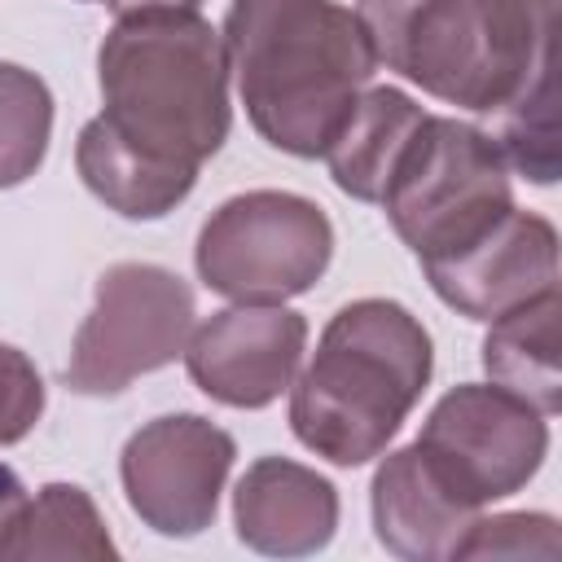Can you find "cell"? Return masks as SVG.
Returning a JSON list of instances; mask_svg holds the SVG:
<instances>
[{
    "instance_id": "e0dca14e",
    "label": "cell",
    "mask_w": 562,
    "mask_h": 562,
    "mask_svg": "<svg viewBox=\"0 0 562 562\" xmlns=\"http://www.w3.org/2000/svg\"><path fill=\"white\" fill-rule=\"evenodd\" d=\"M114 540L105 531V518L97 501L79 483H44L9 531L0 536V562H26V558H114Z\"/></svg>"
},
{
    "instance_id": "8fae6325",
    "label": "cell",
    "mask_w": 562,
    "mask_h": 562,
    "mask_svg": "<svg viewBox=\"0 0 562 562\" xmlns=\"http://www.w3.org/2000/svg\"><path fill=\"white\" fill-rule=\"evenodd\" d=\"M439 303L465 321H496L527 299L558 290V228L536 211H505L479 241L422 263Z\"/></svg>"
},
{
    "instance_id": "30bf717a",
    "label": "cell",
    "mask_w": 562,
    "mask_h": 562,
    "mask_svg": "<svg viewBox=\"0 0 562 562\" xmlns=\"http://www.w3.org/2000/svg\"><path fill=\"white\" fill-rule=\"evenodd\" d=\"M307 321L285 303H233L189 329L184 369L193 386L224 408L277 404L303 360Z\"/></svg>"
},
{
    "instance_id": "277c9868",
    "label": "cell",
    "mask_w": 562,
    "mask_h": 562,
    "mask_svg": "<svg viewBox=\"0 0 562 562\" xmlns=\"http://www.w3.org/2000/svg\"><path fill=\"white\" fill-rule=\"evenodd\" d=\"M435 373L430 329L395 299L342 303L290 382V430L329 465L356 470L386 452Z\"/></svg>"
},
{
    "instance_id": "7a4b0ae2",
    "label": "cell",
    "mask_w": 562,
    "mask_h": 562,
    "mask_svg": "<svg viewBox=\"0 0 562 562\" xmlns=\"http://www.w3.org/2000/svg\"><path fill=\"white\" fill-rule=\"evenodd\" d=\"M378 66L426 97L501 114L553 83L558 0H356Z\"/></svg>"
},
{
    "instance_id": "9a60e30c",
    "label": "cell",
    "mask_w": 562,
    "mask_h": 562,
    "mask_svg": "<svg viewBox=\"0 0 562 562\" xmlns=\"http://www.w3.org/2000/svg\"><path fill=\"white\" fill-rule=\"evenodd\" d=\"M75 171H79L83 189L123 220H162L198 184V171L167 167V162L123 145L101 119H88L79 127Z\"/></svg>"
},
{
    "instance_id": "7c38bea8",
    "label": "cell",
    "mask_w": 562,
    "mask_h": 562,
    "mask_svg": "<svg viewBox=\"0 0 562 562\" xmlns=\"http://www.w3.org/2000/svg\"><path fill=\"white\" fill-rule=\"evenodd\" d=\"M378 544L400 562H452L461 536L483 514L465 505L417 443L382 452L369 483Z\"/></svg>"
},
{
    "instance_id": "8992f818",
    "label": "cell",
    "mask_w": 562,
    "mask_h": 562,
    "mask_svg": "<svg viewBox=\"0 0 562 562\" xmlns=\"http://www.w3.org/2000/svg\"><path fill=\"white\" fill-rule=\"evenodd\" d=\"M334 259V224L321 202L290 189H250L220 202L193 246L206 290L233 303H285L307 294Z\"/></svg>"
},
{
    "instance_id": "9c48e42d",
    "label": "cell",
    "mask_w": 562,
    "mask_h": 562,
    "mask_svg": "<svg viewBox=\"0 0 562 562\" xmlns=\"http://www.w3.org/2000/svg\"><path fill=\"white\" fill-rule=\"evenodd\" d=\"M237 461V439L202 413H162L127 435L119 479L127 509L167 540L202 536Z\"/></svg>"
},
{
    "instance_id": "5b68a950",
    "label": "cell",
    "mask_w": 562,
    "mask_h": 562,
    "mask_svg": "<svg viewBox=\"0 0 562 562\" xmlns=\"http://www.w3.org/2000/svg\"><path fill=\"white\" fill-rule=\"evenodd\" d=\"M378 206L417 263L448 259L479 241L505 211H514L505 149L492 132L465 119L426 114L404 145Z\"/></svg>"
},
{
    "instance_id": "ac0fdd59",
    "label": "cell",
    "mask_w": 562,
    "mask_h": 562,
    "mask_svg": "<svg viewBox=\"0 0 562 562\" xmlns=\"http://www.w3.org/2000/svg\"><path fill=\"white\" fill-rule=\"evenodd\" d=\"M48 140H53L48 83L18 61H0V189H18L44 167Z\"/></svg>"
},
{
    "instance_id": "2e32d148",
    "label": "cell",
    "mask_w": 562,
    "mask_h": 562,
    "mask_svg": "<svg viewBox=\"0 0 562 562\" xmlns=\"http://www.w3.org/2000/svg\"><path fill=\"white\" fill-rule=\"evenodd\" d=\"M562 294L544 290L522 307L487 321L483 338V373L487 382L514 391L544 417L562 408V351H558Z\"/></svg>"
},
{
    "instance_id": "ba28073f",
    "label": "cell",
    "mask_w": 562,
    "mask_h": 562,
    "mask_svg": "<svg viewBox=\"0 0 562 562\" xmlns=\"http://www.w3.org/2000/svg\"><path fill=\"white\" fill-rule=\"evenodd\" d=\"M413 443L465 505L487 509L540 474L549 417L496 382H461L435 400Z\"/></svg>"
},
{
    "instance_id": "4fadbf2b",
    "label": "cell",
    "mask_w": 562,
    "mask_h": 562,
    "mask_svg": "<svg viewBox=\"0 0 562 562\" xmlns=\"http://www.w3.org/2000/svg\"><path fill=\"white\" fill-rule=\"evenodd\" d=\"M233 527L268 558L321 553L338 531V487L303 461L259 457L233 487Z\"/></svg>"
},
{
    "instance_id": "d6986e66",
    "label": "cell",
    "mask_w": 562,
    "mask_h": 562,
    "mask_svg": "<svg viewBox=\"0 0 562 562\" xmlns=\"http://www.w3.org/2000/svg\"><path fill=\"white\" fill-rule=\"evenodd\" d=\"M562 553V540H558V518L553 514H492V518H474L470 531L461 536L457 558H544L553 562Z\"/></svg>"
},
{
    "instance_id": "6da1fadb",
    "label": "cell",
    "mask_w": 562,
    "mask_h": 562,
    "mask_svg": "<svg viewBox=\"0 0 562 562\" xmlns=\"http://www.w3.org/2000/svg\"><path fill=\"white\" fill-rule=\"evenodd\" d=\"M220 40L250 127L290 158H321L378 70L338 0H228Z\"/></svg>"
},
{
    "instance_id": "5bb4252c",
    "label": "cell",
    "mask_w": 562,
    "mask_h": 562,
    "mask_svg": "<svg viewBox=\"0 0 562 562\" xmlns=\"http://www.w3.org/2000/svg\"><path fill=\"white\" fill-rule=\"evenodd\" d=\"M426 114L430 110H422L404 88H391V83L364 88L321 154L329 167V180L347 198L378 206L404 145L413 140V132L422 127Z\"/></svg>"
},
{
    "instance_id": "52a82bcc",
    "label": "cell",
    "mask_w": 562,
    "mask_h": 562,
    "mask_svg": "<svg viewBox=\"0 0 562 562\" xmlns=\"http://www.w3.org/2000/svg\"><path fill=\"white\" fill-rule=\"evenodd\" d=\"M193 321V285L180 272L140 259L110 263L97 277L92 312L75 329L61 382L92 400L119 395L136 378L176 364Z\"/></svg>"
},
{
    "instance_id": "ffe728a7",
    "label": "cell",
    "mask_w": 562,
    "mask_h": 562,
    "mask_svg": "<svg viewBox=\"0 0 562 562\" xmlns=\"http://www.w3.org/2000/svg\"><path fill=\"white\" fill-rule=\"evenodd\" d=\"M44 404L48 391L31 356L18 351L13 342H0V448L26 439L44 417Z\"/></svg>"
},
{
    "instance_id": "44dd1931",
    "label": "cell",
    "mask_w": 562,
    "mask_h": 562,
    "mask_svg": "<svg viewBox=\"0 0 562 562\" xmlns=\"http://www.w3.org/2000/svg\"><path fill=\"white\" fill-rule=\"evenodd\" d=\"M26 505V483L18 479V470L13 465H4L0 461V536L9 531V522L18 518V509Z\"/></svg>"
},
{
    "instance_id": "7402d4cb",
    "label": "cell",
    "mask_w": 562,
    "mask_h": 562,
    "mask_svg": "<svg viewBox=\"0 0 562 562\" xmlns=\"http://www.w3.org/2000/svg\"><path fill=\"white\" fill-rule=\"evenodd\" d=\"M97 4H105L114 18L145 13V9H202V0H97Z\"/></svg>"
},
{
    "instance_id": "3957f363",
    "label": "cell",
    "mask_w": 562,
    "mask_h": 562,
    "mask_svg": "<svg viewBox=\"0 0 562 562\" xmlns=\"http://www.w3.org/2000/svg\"><path fill=\"white\" fill-rule=\"evenodd\" d=\"M97 119L167 167L198 171L228 140V53L198 9L114 18L97 48Z\"/></svg>"
},
{
    "instance_id": "603a6c76",
    "label": "cell",
    "mask_w": 562,
    "mask_h": 562,
    "mask_svg": "<svg viewBox=\"0 0 562 562\" xmlns=\"http://www.w3.org/2000/svg\"><path fill=\"white\" fill-rule=\"evenodd\" d=\"M83 4H97V0H83Z\"/></svg>"
}]
</instances>
